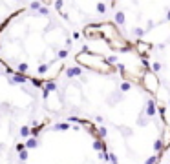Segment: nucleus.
Returning a JSON list of instances; mask_svg holds the SVG:
<instances>
[{"mask_svg": "<svg viewBox=\"0 0 170 164\" xmlns=\"http://www.w3.org/2000/svg\"><path fill=\"white\" fill-rule=\"evenodd\" d=\"M75 60H77V64L81 68H86V69H90V71H97V73H103V75L115 71V66H110L106 57L95 55V53L86 51V49L81 51V53L75 57Z\"/></svg>", "mask_w": 170, "mask_h": 164, "instance_id": "nucleus-1", "label": "nucleus"}, {"mask_svg": "<svg viewBox=\"0 0 170 164\" xmlns=\"http://www.w3.org/2000/svg\"><path fill=\"white\" fill-rule=\"evenodd\" d=\"M141 86L150 93V95H156V93L159 91V80H157L156 73L154 71H145L143 77H141Z\"/></svg>", "mask_w": 170, "mask_h": 164, "instance_id": "nucleus-2", "label": "nucleus"}, {"mask_svg": "<svg viewBox=\"0 0 170 164\" xmlns=\"http://www.w3.org/2000/svg\"><path fill=\"white\" fill-rule=\"evenodd\" d=\"M44 102H46V108L50 111H61L62 109V98L59 95H55V93H51L48 98H44Z\"/></svg>", "mask_w": 170, "mask_h": 164, "instance_id": "nucleus-3", "label": "nucleus"}, {"mask_svg": "<svg viewBox=\"0 0 170 164\" xmlns=\"http://www.w3.org/2000/svg\"><path fill=\"white\" fill-rule=\"evenodd\" d=\"M64 75H66L68 79H77V77H81L83 79V68L79 66H72V68H64V71H62Z\"/></svg>", "mask_w": 170, "mask_h": 164, "instance_id": "nucleus-4", "label": "nucleus"}, {"mask_svg": "<svg viewBox=\"0 0 170 164\" xmlns=\"http://www.w3.org/2000/svg\"><path fill=\"white\" fill-rule=\"evenodd\" d=\"M136 48L139 51V55H141V58H148V53L152 49V44L150 42H145V40H139V42L136 44Z\"/></svg>", "mask_w": 170, "mask_h": 164, "instance_id": "nucleus-5", "label": "nucleus"}, {"mask_svg": "<svg viewBox=\"0 0 170 164\" xmlns=\"http://www.w3.org/2000/svg\"><path fill=\"white\" fill-rule=\"evenodd\" d=\"M146 117L148 119H154V117L157 115V104H156V100L154 98H148V102H146Z\"/></svg>", "mask_w": 170, "mask_h": 164, "instance_id": "nucleus-6", "label": "nucleus"}, {"mask_svg": "<svg viewBox=\"0 0 170 164\" xmlns=\"http://www.w3.org/2000/svg\"><path fill=\"white\" fill-rule=\"evenodd\" d=\"M29 82V77L28 75H20V73H15L9 77V84H26Z\"/></svg>", "mask_w": 170, "mask_h": 164, "instance_id": "nucleus-7", "label": "nucleus"}, {"mask_svg": "<svg viewBox=\"0 0 170 164\" xmlns=\"http://www.w3.org/2000/svg\"><path fill=\"white\" fill-rule=\"evenodd\" d=\"M114 22L115 24H119V26H123V24H126V13L123 9H119L115 13V16H114Z\"/></svg>", "mask_w": 170, "mask_h": 164, "instance_id": "nucleus-8", "label": "nucleus"}, {"mask_svg": "<svg viewBox=\"0 0 170 164\" xmlns=\"http://www.w3.org/2000/svg\"><path fill=\"white\" fill-rule=\"evenodd\" d=\"M50 69H51V66H50V64H40V66L37 68V77L40 79L42 75H46V73H48Z\"/></svg>", "mask_w": 170, "mask_h": 164, "instance_id": "nucleus-9", "label": "nucleus"}, {"mask_svg": "<svg viewBox=\"0 0 170 164\" xmlns=\"http://www.w3.org/2000/svg\"><path fill=\"white\" fill-rule=\"evenodd\" d=\"M70 128H72V126H70L68 120H66V122H59V124L53 126V131H68Z\"/></svg>", "mask_w": 170, "mask_h": 164, "instance_id": "nucleus-10", "label": "nucleus"}, {"mask_svg": "<svg viewBox=\"0 0 170 164\" xmlns=\"http://www.w3.org/2000/svg\"><path fill=\"white\" fill-rule=\"evenodd\" d=\"M24 146H26V150H33V148H37V146H39L37 137H29L26 142H24Z\"/></svg>", "mask_w": 170, "mask_h": 164, "instance_id": "nucleus-11", "label": "nucleus"}, {"mask_svg": "<svg viewBox=\"0 0 170 164\" xmlns=\"http://www.w3.org/2000/svg\"><path fill=\"white\" fill-rule=\"evenodd\" d=\"M106 5H108V4H104V2H97V4H95V11H97L99 15H104V13L108 11Z\"/></svg>", "mask_w": 170, "mask_h": 164, "instance_id": "nucleus-12", "label": "nucleus"}, {"mask_svg": "<svg viewBox=\"0 0 170 164\" xmlns=\"http://www.w3.org/2000/svg\"><path fill=\"white\" fill-rule=\"evenodd\" d=\"M97 135H99L97 139H101V140H103L104 137L108 135V130H106V128H104V126H97Z\"/></svg>", "mask_w": 170, "mask_h": 164, "instance_id": "nucleus-13", "label": "nucleus"}, {"mask_svg": "<svg viewBox=\"0 0 170 164\" xmlns=\"http://www.w3.org/2000/svg\"><path fill=\"white\" fill-rule=\"evenodd\" d=\"M28 62H20L19 66H17V73H20V75H26V71H28Z\"/></svg>", "mask_w": 170, "mask_h": 164, "instance_id": "nucleus-14", "label": "nucleus"}, {"mask_svg": "<svg viewBox=\"0 0 170 164\" xmlns=\"http://www.w3.org/2000/svg\"><path fill=\"white\" fill-rule=\"evenodd\" d=\"M20 135L22 137H29V135H31V128H29V126H22L20 128Z\"/></svg>", "mask_w": 170, "mask_h": 164, "instance_id": "nucleus-15", "label": "nucleus"}, {"mask_svg": "<svg viewBox=\"0 0 170 164\" xmlns=\"http://www.w3.org/2000/svg\"><path fill=\"white\" fill-rule=\"evenodd\" d=\"M130 87H132V84H130L128 80H123V82H121V91H128Z\"/></svg>", "mask_w": 170, "mask_h": 164, "instance_id": "nucleus-16", "label": "nucleus"}, {"mask_svg": "<svg viewBox=\"0 0 170 164\" xmlns=\"http://www.w3.org/2000/svg\"><path fill=\"white\" fill-rule=\"evenodd\" d=\"M19 159H20L22 162L28 161V150H22V151H20V153H19Z\"/></svg>", "mask_w": 170, "mask_h": 164, "instance_id": "nucleus-17", "label": "nucleus"}, {"mask_svg": "<svg viewBox=\"0 0 170 164\" xmlns=\"http://www.w3.org/2000/svg\"><path fill=\"white\" fill-rule=\"evenodd\" d=\"M159 69H161V64H159V62H152V69H150V71L157 73V71H159Z\"/></svg>", "mask_w": 170, "mask_h": 164, "instance_id": "nucleus-18", "label": "nucleus"}, {"mask_svg": "<svg viewBox=\"0 0 170 164\" xmlns=\"http://www.w3.org/2000/svg\"><path fill=\"white\" fill-rule=\"evenodd\" d=\"M59 58H61V60H62V58H66L68 57V49L66 48H64V49H61V51H59V55H57Z\"/></svg>", "mask_w": 170, "mask_h": 164, "instance_id": "nucleus-19", "label": "nucleus"}, {"mask_svg": "<svg viewBox=\"0 0 170 164\" xmlns=\"http://www.w3.org/2000/svg\"><path fill=\"white\" fill-rule=\"evenodd\" d=\"M40 8H42V4H39V2H31V9H35V11H39Z\"/></svg>", "mask_w": 170, "mask_h": 164, "instance_id": "nucleus-20", "label": "nucleus"}, {"mask_svg": "<svg viewBox=\"0 0 170 164\" xmlns=\"http://www.w3.org/2000/svg\"><path fill=\"white\" fill-rule=\"evenodd\" d=\"M134 33H136L137 37H141V35H145V29H141V27H136V29H134Z\"/></svg>", "mask_w": 170, "mask_h": 164, "instance_id": "nucleus-21", "label": "nucleus"}, {"mask_svg": "<svg viewBox=\"0 0 170 164\" xmlns=\"http://www.w3.org/2000/svg\"><path fill=\"white\" fill-rule=\"evenodd\" d=\"M39 13H40V15H50V9H48V8H44V5H42V8L39 9Z\"/></svg>", "mask_w": 170, "mask_h": 164, "instance_id": "nucleus-22", "label": "nucleus"}, {"mask_svg": "<svg viewBox=\"0 0 170 164\" xmlns=\"http://www.w3.org/2000/svg\"><path fill=\"white\" fill-rule=\"evenodd\" d=\"M167 20H170V9L167 11Z\"/></svg>", "mask_w": 170, "mask_h": 164, "instance_id": "nucleus-23", "label": "nucleus"}, {"mask_svg": "<svg viewBox=\"0 0 170 164\" xmlns=\"http://www.w3.org/2000/svg\"><path fill=\"white\" fill-rule=\"evenodd\" d=\"M165 153H167V151H165ZM168 153H170V151H168ZM168 157H170V155H168Z\"/></svg>", "mask_w": 170, "mask_h": 164, "instance_id": "nucleus-24", "label": "nucleus"}]
</instances>
